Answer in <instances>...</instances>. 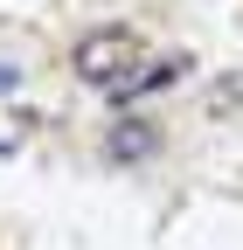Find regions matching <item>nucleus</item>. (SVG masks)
Segmentation results:
<instances>
[{
    "label": "nucleus",
    "mask_w": 243,
    "mask_h": 250,
    "mask_svg": "<svg viewBox=\"0 0 243 250\" xmlns=\"http://www.w3.org/2000/svg\"><path fill=\"white\" fill-rule=\"evenodd\" d=\"M125 62H132V35H125V28H104V35H83V42H77V77H83V83L118 90V83L132 77Z\"/></svg>",
    "instance_id": "f257e3e1"
},
{
    "label": "nucleus",
    "mask_w": 243,
    "mask_h": 250,
    "mask_svg": "<svg viewBox=\"0 0 243 250\" xmlns=\"http://www.w3.org/2000/svg\"><path fill=\"white\" fill-rule=\"evenodd\" d=\"M153 146H160V125H153V118H111V125H104V160H111V167L153 160Z\"/></svg>",
    "instance_id": "f03ea898"
},
{
    "label": "nucleus",
    "mask_w": 243,
    "mask_h": 250,
    "mask_svg": "<svg viewBox=\"0 0 243 250\" xmlns=\"http://www.w3.org/2000/svg\"><path fill=\"white\" fill-rule=\"evenodd\" d=\"M181 70H188V56H160V62H146V70H132L125 83H118L111 90V98H139V90H167Z\"/></svg>",
    "instance_id": "7ed1b4c3"
},
{
    "label": "nucleus",
    "mask_w": 243,
    "mask_h": 250,
    "mask_svg": "<svg viewBox=\"0 0 243 250\" xmlns=\"http://www.w3.org/2000/svg\"><path fill=\"white\" fill-rule=\"evenodd\" d=\"M236 104H243V70H229V77L208 83V111H216V118H223V111H236Z\"/></svg>",
    "instance_id": "20e7f679"
}]
</instances>
